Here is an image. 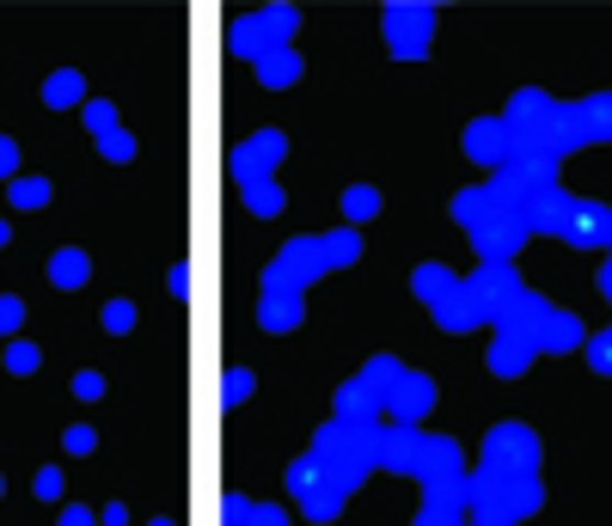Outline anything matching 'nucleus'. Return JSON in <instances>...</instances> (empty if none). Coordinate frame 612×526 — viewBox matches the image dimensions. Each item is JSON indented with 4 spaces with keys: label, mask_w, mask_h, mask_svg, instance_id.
I'll list each match as a JSON object with an SVG mask.
<instances>
[{
    "label": "nucleus",
    "mask_w": 612,
    "mask_h": 526,
    "mask_svg": "<svg viewBox=\"0 0 612 526\" xmlns=\"http://www.w3.org/2000/svg\"><path fill=\"white\" fill-rule=\"evenodd\" d=\"M380 428V423H374ZM374 428H356V423H325L313 435V459L325 466V478H337L343 490H356L361 478L374 471Z\"/></svg>",
    "instance_id": "f257e3e1"
},
{
    "label": "nucleus",
    "mask_w": 612,
    "mask_h": 526,
    "mask_svg": "<svg viewBox=\"0 0 612 526\" xmlns=\"http://www.w3.org/2000/svg\"><path fill=\"white\" fill-rule=\"evenodd\" d=\"M331 264H325V233H307V239H288L282 257H270L264 270V294H300L307 282H319Z\"/></svg>",
    "instance_id": "f03ea898"
},
{
    "label": "nucleus",
    "mask_w": 612,
    "mask_h": 526,
    "mask_svg": "<svg viewBox=\"0 0 612 526\" xmlns=\"http://www.w3.org/2000/svg\"><path fill=\"white\" fill-rule=\"evenodd\" d=\"M485 471H502V478L539 471V435L527 423H497L485 435Z\"/></svg>",
    "instance_id": "7ed1b4c3"
},
{
    "label": "nucleus",
    "mask_w": 612,
    "mask_h": 526,
    "mask_svg": "<svg viewBox=\"0 0 612 526\" xmlns=\"http://www.w3.org/2000/svg\"><path fill=\"white\" fill-rule=\"evenodd\" d=\"M429 31H435V7H423V0H392L386 7V43H392L399 61L429 56Z\"/></svg>",
    "instance_id": "20e7f679"
},
{
    "label": "nucleus",
    "mask_w": 612,
    "mask_h": 526,
    "mask_svg": "<svg viewBox=\"0 0 612 526\" xmlns=\"http://www.w3.org/2000/svg\"><path fill=\"white\" fill-rule=\"evenodd\" d=\"M466 288H471V300L485 306V318H490V325H497V318L509 313L514 300L527 294V282L514 276V264H478V270L466 276Z\"/></svg>",
    "instance_id": "39448f33"
},
{
    "label": "nucleus",
    "mask_w": 612,
    "mask_h": 526,
    "mask_svg": "<svg viewBox=\"0 0 612 526\" xmlns=\"http://www.w3.org/2000/svg\"><path fill=\"white\" fill-rule=\"evenodd\" d=\"M416 454H423V428L416 423H380L374 428V466L416 478Z\"/></svg>",
    "instance_id": "423d86ee"
},
{
    "label": "nucleus",
    "mask_w": 612,
    "mask_h": 526,
    "mask_svg": "<svg viewBox=\"0 0 612 526\" xmlns=\"http://www.w3.org/2000/svg\"><path fill=\"white\" fill-rule=\"evenodd\" d=\"M466 154L478 159V166H509L514 159V128L502 123V116H471L466 123Z\"/></svg>",
    "instance_id": "0eeeda50"
},
{
    "label": "nucleus",
    "mask_w": 612,
    "mask_h": 526,
    "mask_svg": "<svg viewBox=\"0 0 612 526\" xmlns=\"http://www.w3.org/2000/svg\"><path fill=\"white\" fill-rule=\"evenodd\" d=\"M282 154H288L282 135H276V128H257L245 147H233V178H240V184H257V178H270V171L282 166Z\"/></svg>",
    "instance_id": "6e6552de"
},
{
    "label": "nucleus",
    "mask_w": 612,
    "mask_h": 526,
    "mask_svg": "<svg viewBox=\"0 0 612 526\" xmlns=\"http://www.w3.org/2000/svg\"><path fill=\"white\" fill-rule=\"evenodd\" d=\"M533 233L521 227V214H497L490 227L471 233V251H478V264H514V251L527 245Z\"/></svg>",
    "instance_id": "1a4fd4ad"
},
{
    "label": "nucleus",
    "mask_w": 612,
    "mask_h": 526,
    "mask_svg": "<svg viewBox=\"0 0 612 526\" xmlns=\"http://www.w3.org/2000/svg\"><path fill=\"white\" fill-rule=\"evenodd\" d=\"M564 245H582V251H594V245H607L612 251V209L607 202H570V221H564V233H557Z\"/></svg>",
    "instance_id": "9d476101"
},
{
    "label": "nucleus",
    "mask_w": 612,
    "mask_h": 526,
    "mask_svg": "<svg viewBox=\"0 0 612 526\" xmlns=\"http://www.w3.org/2000/svg\"><path fill=\"white\" fill-rule=\"evenodd\" d=\"M552 116H557V104L545 99L539 86H521L509 99V111H502V123L514 128V142H533V135H545L552 128Z\"/></svg>",
    "instance_id": "9b49d317"
},
{
    "label": "nucleus",
    "mask_w": 612,
    "mask_h": 526,
    "mask_svg": "<svg viewBox=\"0 0 612 526\" xmlns=\"http://www.w3.org/2000/svg\"><path fill=\"white\" fill-rule=\"evenodd\" d=\"M539 502H545L539 471H521V478H502L497 484V508L485 521H527V514H539Z\"/></svg>",
    "instance_id": "f8f14e48"
},
{
    "label": "nucleus",
    "mask_w": 612,
    "mask_h": 526,
    "mask_svg": "<svg viewBox=\"0 0 612 526\" xmlns=\"http://www.w3.org/2000/svg\"><path fill=\"white\" fill-rule=\"evenodd\" d=\"M570 190H539V197H521L514 202V214H521V227L527 233H564V221H570Z\"/></svg>",
    "instance_id": "ddd939ff"
},
{
    "label": "nucleus",
    "mask_w": 612,
    "mask_h": 526,
    "mask_svg": "<svg viewBox=\"0 0 612 526\" xmlns=\"http://www.w3.org/2000/svg\"><path fill=\"white\" fill-rule=\"evenodd\" d=\"M497 214H514V209H509V197L497 190V178H490V184H478V190H459V197H454V221H459L466 233L490 227Z\"/></svg>",
    "instance_id": "4468645a"
},
{
    "label": "nucleus",
    "mask_w": 612,
    "mask_h": 526,
    "mask_svg": "<svg viewBox=\"0 0 612 526\" xmlns=\"http://www.w3.org/2000/svg\"><path fill=\"white\" fill-rule=\"evenodd\" d=\"M545 318H552V300L533 294V288H527V294H521V300L509 306V313L497 318V337H527V343H539Z\"/></svg>",
    "instance_id": "2eb2a0df"
},
{
    "label": "nucleus",
    "mask_w": 612,
    "mask_h": 526,
    "mask_svg": "<svg viewBox=\"0 0 612 526\" xmlns=\"http://www.w3.org/2000/svg\"><path fill=\"white\" fill-rule=\"evenodd\" d=\"M429 404H435V380L429 373H416V368H404V380H399V392H392V423H423L429 416Z\"/></svg>",
    "instance_id": "dca6fc26"
},
{
    "label": "nucleus",
    "mask_w": 612,
    "mask_h": 526,
    "mask_svg": "<svg viewBox=\"0 0 612 526\" xmlns=\"http://www.w3.org/2000/svg\"><path fill=\"white\" fill-rule=\"evenodd\" d=\"M435 478H459V441L447 435H423V454H416V484H435Z\"/></svg>",
    "instance_id": "f3484780"
},
{
    "label": "nucleus",
    "mask_w": 612,
    "mask_h": 526,
    "mask_svg": "<svg viewBox=\"0 0 612 526\" xmlns=\"http://www.w3.org/2000/svg\"><path fill=\"white\" fill-rule=\"evenodd\" d=\"M300 318H307V300H300V294H264V300H257V325L276 331V337L300 331Z\"/></svg>",
    "instance_id": "a211bd4d"
},
{
    "label": "nucleus",
    "mask_w": 612,
    "mask_h": 526,
    "mask_svg": "<svg viewBox=\"0 0 612 526\" xmlns=\"http://www.w3.org/2000/svg\"><path fill=\"white\" fill-rule=\"evenodd\" d=\"M380 411H386V404H380V399H374V392H368V385H361V380L337 385V423H356V428H374V423H380Z\"/></svg>",
    "instance_id": "6ab92c4d"
},
{
    "label": "nucleus",
    "mask_w": 612,
    "mask_h": 526,
    "mask_svg": "<svg viewBox=\"0 0 612 526\" xmlns=\"http://www.w3.org/2000/svg\"><path fill=\"white\" fill-rule=\"evenodd\" d=\"M582 318L576 313H564V306H552V318H545V331H539V349L545 356H570V349H582Z\"/></svg>",
    "instance_id": "aec40b11"
},
{
    "label": "nucleus",
    "mask_w": 612,
    "mask_h": 526,
    "mask_svg": "<svg viewBox=\"0 0 612 526\" xmlns=\"http://www.w3.org/2000/svg\"><path fill=\"white\" fill-rule=\"evenodd\" d=\"M429 313H435V325H442V331H471V325H485V306L471 300L466 282H459L454 294L442 300V306H429Z\"/></svg>",
    "instance_id": "412c9836"
},
{
    "label": "nucleus",
    "mask_w": 612,
    "mask_h": 526,
    "mask_svg": "<svg viewBox=\"0 0 612 526\" xmlns=\"http://www.w3.org/2000/svg\"><path fill=\"white\" fill-rule=\"evenodd\" d=\"M533 356H539V343H527V337H490V373H502V380L527 373Z\"/></svg>",
    "instance_id": "4be33fe9"
},
{
    "label": "nucleus",
    "mask_w": 612,
    "mask_h": 526,
    "mask_svg": "<svg viewBox=\"0 0 612 526\" xmlns=\"http://www.w3.org/2000/svg\"><path fill=\"white\" fill-rule=\"evenodd\" d=\"M361 385H368L380 404H392V392H399V380H404V361H392V356H368L361 361V373H356Z\"/></svg>",
    "instance_id": "5701e85b"
},
{
    "label": "nucleus",
    "mask_w": 612,
    "mask_h": 526,
    "mask_svg": "<svg viewBox=\"0 0 612 526\" xmlns=\"http://www.w3.org/2000/svg\"><path fill=\"white\" fill-rule=\"evenodd\" d=\"M411 288H416V300H423V306H442V300L459 288V276L447 270V264H416V270H411Z\"/></svg>",
    "instance_id": "b1692460"
},
{
    "label": "nucleus",
    "mask_w": 612,
    "mask_h": 526,
    "mask_svg": "<svg viewBox=\"0 0 612 526\" xmlns=\"http://www.w3.org/2000/svg\"><path fill=\"white\" fill-rule=\"evenodd\" d=\"M227 49L245 61H264L270 56V31H264V19H233L227 25Z\"/></svg>",
    "instance_id": "393cba45"
},
{
    "label": "nucleus",
    "mask_w": 612,
    "mask_h": 526,
    "mask_svg": "<svg viewBox=\"0 0 612 526\" xmlns=\"http://www.w3.org/2000/svg\"><path fill=\"white\" fill-rule=\"evenodd\" d=\"M343 502H349V490H343L337 478H319V484L300 496V508H307V521H337Z\"/></svg>",
    "instance_id": "a878e982"
},
{
    "label": "nucleus",
    "mask_w": 612,
    "mask_h": 526,
    "mask_svg": "<svg viewBox=\"0 0 612 526\" xmlns=\"http://www.w3.org/2000/svg\"><path fill=\"white\" fill-rule=\"evenodd\" d=\"M80 99H86L80 68H56L49 80H43V104H49V111H68V104H80Z\"/></svg>",
    "instance_id": "bb28decb"
},
{
    "label": "nucleus",
    "mask_w": 612,
    "mask_h": 526,
    "mask_svg": "<svg viewBox=\"0 0 612 526\" xmlns=\"http://www.w3.org/2000/svg\"><path fill=\"white\" fill-rule=\"evenodd\" d=\"M257 80L270 86V92H282V86H294V80H300V56H294V49H270V56L257 61Z\"/></svg>",
    "instance_id": "cd10ccee"
},
{
    "label": "nucleus",
    "mask_w": 612,
    "mask_h": 526,
    "mask_svg": "<svg viewBox=\"0 0 612 526\" xmlns=\"http://www.w3.org/2000/svg\"><path fill=\"white\" fill-rule=\"evenodd\" d=\"M86 276H92V264H86V251H74V245L49 257V282L56 288H86Z\"/></svg>",
    "instance_id": "c85d7f7f"
},
{
    "label": "nucleus",
    "mask_w": 612,
    "mask_h": 526,
    "mask_svg": "<svg viewBox=\"0 0 612 526\" xmlns=\"http://www.w3.org/2000/svg\"><path fill=\"white\" fill-rule=\"evenodd\" d=\"M423 502H429V508H459V514H466V471H459V478H435V484H423Z\"/></svg>",
    "instance_id": "c756f323"
},
{
    "label": "nucleus",
    "mask_w": 612,
    "mask_h": 526,
    "mask_svg": "<svg viewBox=\"0 0 612 526\" xmlns=\"http://www.w3.org/2000/svg\"><path fill=\"white\" fill-rule=\"evenodd\" d=\"M582 116H588V135H594V142H612V92H588Z\"/></svg>",
    "instance_id": "7c9ffc66"
},
{
    "label": "nucleus",
    "mask_w": 612,
    "mask_h": 526,
    "mask_svg": "<svg viewBox=\"0 0 612 526\" xmlns=\"http://www.w3.org/2000/svg\"><path fill=\"white\" fill-rule=\"evenodd\" d=\"M245 209L264 214V221H270V214H282V190H276V178H257V184H245Z\"/></svg>",
    "instance_id": "2f4dec72"
},
{
    "label": "nucleus",
    "mask_w": 612,
    "mask_h": 526,
    "mask_svg": "<svg viewBox=\"0 0 612 526\" xmlns=\"http://www.w3.org/2000/svg\"><path fill=\"white\" fill-rule=\"evenodd\" d=\"M356 257H361V239L349 227H343V233H325V264H331V270H349Z\"/></svg>",
    "instance_id": "473e14b6"
},
{
    "label": "nucleus",
    "mask_w": 612,
    "mask_h": 526,
    "mask_svg": "<svg viewBox=\"0 0 612 526\" xmlns=\"http://www.w3.org/2000/svg\"><path fill=\"white\" fill-rule=\"evenodd\" d=\"M252 368H227V373H221V411H233V404H245V399H252Z\"/></svg>",
    "instance_id": "72a5a7b5"
},
{
    "label": "nucleus",
    "mask_w": 612,
    "mask_h": 526,
    "mask_svg": "<svg viewBox=\"0 0 612 526\" xmlns=\"http://www.w3.org/2000/svg\"><path fill=\"white\" fill-rule=\"evenodd\" d=\"M319 478H325V466H319V459L313 454H307V459H294V466H288V496H307V490H313L319 484Z\"/></svg>",
    "instance_id": "f704fd0d"
},
{
    "label": "nucleus",
    "mask_w": 612,
    "mask_h": 526,
    "mask_svg": "<svg viewBox=\"0 0 612 526\" xmlns=\"http://www.w3.org/2000/svg\"><path fill=\"white\" fill-rule=\"evenodd\" d=\"M7 197H13V209H43L49 202V178H13Z\"/></svg>",
    "instance_id": "c9c22d12"
},
{
    "label": "nucleus",
    "mask_w": 612,
    "mask_h": 526,
    "mask_svg": "<svg viewBox=\"0 0 612 526\" xmlns=\"http://www.w3.org/2000/svg\"><path fill=\"white\" fill-rule=\"evenodd\" d=\"M343 214H349V221H368V214H380V190H368V184L343 190Z\"/></svg>",
    "instance_id": "e433bc0d"
},
{
    "label": "nucleus",
    "mask_w": 612,
    "mask_h": 526,
    "mask_svg": "<svg viewBox=\"0 0 612 526\" xmlns=\"http://www.w3.org/2000/svg\"><path fill=\"white\" fill-rule=\"evenodd\" d=\"M86 128H92V135L104 142V135L116 128V104H111V99H86Z\"/></svg>",
    "instance_id": "4c0bfd02"
},
{
    "label": "nucleus",
    "mask_w": 612,
    "mask_h": 526,
    "mask_svg": "<svg viewBox=\"0 0 612 526\" xmlns=\"http://www.w3.org/2000/svg\"><path fill=\"white\" fill-rule=\"evenodd\" d=\"M37 343H25V337H13V343H7V368H13V373H37Z\"/></svg>",
    "instance_id": "58836bf2"
},
{
    "label": "nucleus",
    "mask_w": 612,
    "mask_h": 526,
    "mask_svg": "<svg viewBox=\"0 0 612 526\" xmlns=\"http://www.w3.org/2000/svg\"><path fill=\"white\" fill-rule=\"evenodd\" d=\"M99 154L123 166V159H135V135H129V128H111V135H104V142H99Z\"/></svg>",
    "instance_id": "ea45409f"
},
{
    "label": "nucleus",
    "mask_w": 612,
    "mask_h": 526,
    "mask_svg": "<svg viewBox=\"0 0 612 526\" xmlns=\"http://www.w3.org/2000/svg\"><path fill=\"white\" fill-rule=\"evenodd\" d=\"M588 368L612 373V331H588Z\"/></svg>",
    "instance_id": "a19ab883"
},
{
    "label": "nucleus",
    "mask_w": 612,
    "mask_h": 526,
    "mask_svg": "<svg viewBox=\"0 0 612 526\" xmlns=\"http://www.w3.org/2000/svg\"><path fill=\"white\" fill-rule=\"evenodd\" d=\"M104 331H116V337L135 331V306H129V300H111V306H104Z\"/></svg>",
    "instance_id": "79ce46f5"
},
{
    "label": "nucleus",
    "mask_w": 612,
    "mask_h": 526,
    "mask_svg": "<svg viewBox=\"0 0 612 526\" xmlns=\"http://www.w3.org/2000/svg\"><path fill=\"white\" fill-rule=\"evenodd\" d=\"M221 526H252V502H245V496H221Z\"/></svg>",
    "instance_id": "37998d69"
},
{
    "label": "nucleus",
    "mask_w": 612,
    "mask_h": 526,
    "mask_svg": "<svg viewBox=\"0 0 612 526\" xmlns=\"http://www.w3.org/2000/svg\"><path fill=\"white\" fill-rule=\"evenodd\" d=\"M459 521H466V514H459V508H429V502H423L411 526H459Z\"/></svg>",
    "instance_id": "c03bdc74"
},
{
    "label": "nucleus",
    "mask_w": 612,
    "mask_h": 526,
    "mask_svg": "<svg viewBox=\"0 0 612 526\" xmlns=\"http://www.w3.org/2000/svg\"><path fill=\"white\" fill-rule=\"evenodd\" d=\"M19 325H25V306H19L13 294H0V337H13Z\"/></svg>",
    "instance_id": "a18cd8bd"
},
{
    "label": "nucleus",
    "mask_w": 612,
    "mask_h": 526,
    "mask_svg": "<svg viewBox=\"0 0 612 526\" xmlns=\"http://www.w3.org/2000/svg\"><path fill=\"white\" fill-rule=\"evenodd\" d=\"M74 399H86V404H92V399H104V373H92V368H86V373H74Z\"/></svg>",
    "instance_id": "49530a36"
},
{
    "label": "nucleus",
    "mask_w": 612,
    "mask_h": 526,
    "mask_svg": "<svg viewBox=\"0 0 612 526\" xmlns=\"http://www.w3.org/2000/svg\"><path fill=\"white\" fill-rule=\"evenodd\" d=\"M31 490H37V502H56V496H62V471H56V466H43Z\"/></svg>",
    "instance_id": "de8ad7c7"
},
{
    "label": "nucleus",
    "mask_w": 612,
    "mask_h": 526,
    "mask_svg": "<svg viewBox=\"0 0 612 526\" xmlns=\"http://www.w3.org/2000/svg\"><path fill=\"white\" fill-rule=\"evenodd\" d=\"M62 441H68V454H92V441H99V435H92V428H68V435H62Z\"/></svg>",
    "instance_id": "09e8293b"
},
{
    "label": "nucleus",
    "mask_w": 612,
    "mask_h": 526,
    "mask_svg": "<svg viewBox=\"0 0 612 526\" xmlns=\"http://www.w3.org/2000/svg\"><path fill=\"white\" fill-rule=\"evenodd\" d=\"M0 178H19V147L0 135Z\"/></svg>",
    "instance_id": "8fccbe9b"
},
{
    "label": "nucleus",
    "mask_w": 612,
    "mask_h": 526,
    "mask_svg": "<svg viewBox=\"0 0 612 526\" xmlns=\"http://www.w3.org/2000/svg\"><path fill=\"white\" fill-rule=\"evenodd\" d=\"M252 526H288V514L276 502H264V508H252Z\"/></svg>",
    "instance_id": "3c124183"
},
{
    "label": "nucleus",
    "mask_w": 612,
    "mask_h": 526,
    "mask_svg": "<svg viewBox=\"0 0 612 526\" xmlns=\"http://www.w3.org/2000/svg\"><path fill=\"white\" fill-rule=\"evenodd\" d=\"M62 526H99V514L92 508H62Z\"/></svg>",
    "instance_id": "603ef678"
},
{
    "label": "nucleus",
    "mask_w": 612,
    "mask_h": 526,
    "mask_svg": "<svg viewBox=\"0 0 612 526\" xmlns=\"http://www.w3.org/2000/svg\"><path fill=\"white\" fill-rule=\"evenodd\" d=\"M600 294L612 300V251H607V264H600Z\"/></svg>",
    "instance_id": "864d4df0"
},
{
    "label": "nucleus",
    "mask_w": 612,
    "mask_h": 526,
    "mask_svg": "<svg viewBox=\"0 0 612 526\" xmlns=\"http://www.w3.org/2000/svg\"><path fill=\"white\" fill-rule=\"evenodd\" d=\"M7 239H13V233H7V221H0V245H7Z\"/></svg>",
    "instance_id": "5fc2aeb1"
},
{
    "label": "nucleus",
    "mask_w": 612,
    "mask_h": 526,
    "mask_svg": "<svg viewBox=\"0 0 612 526\" xmlns=\"http://www.w3.org/2000/svg\"><path fill=\"white\" fill-rule=\"evenodd\" d=\"M478 526H514V521H478Z\"/></svg>",
    "instance_id": "6e6d98bb"
},
{
    "label": "nucleus",
    "mask_w": 612,
    "mask_h": 526,
    "mask_svg": "<svg viewBox=\"0 0 612 526\" xmlns=\"http://www.w3.org/2000/svg\"><path fill=\"white\" fill-rule=\"evenodd\" d=\"M0 490H7V478H0Z\"/></svg>",
    "instance_id": "4d7b16f0"
}]
</instances>
